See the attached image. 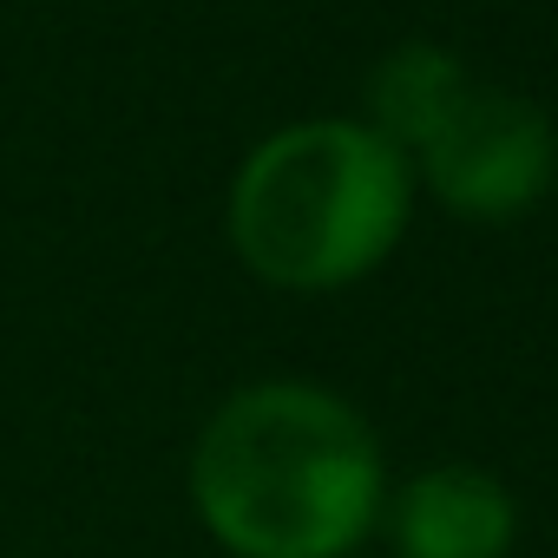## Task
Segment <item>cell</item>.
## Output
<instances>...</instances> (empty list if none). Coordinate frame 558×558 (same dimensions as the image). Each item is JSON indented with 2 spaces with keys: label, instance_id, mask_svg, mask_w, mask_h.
Returning a JSON list of instances; mask_svg holds the SVG:
<instances>
[{
  "label": "cell",
  "instance_id": "obj_1",
  "mask_svg": "<svg viewBox=\"0 0 558 558\" xmlns=\"http://www.w3.org/2000/svg\"><path fill=\"white\" fill-rule=\"evenodd\" d=\"M381 499L375 427L316 381L236 388L191 453V506L230 558H349Z\"/></svg>",
  "mask_w": 558,
  "mask_h": 558
},
{
  "label": "cell",
  "instance_id": "obj_2",
  "mask_svg": "<svg viewBox=\"0 0 558 558\" xmlns=\"http://www.w3.org/2000/svg\"><path fill=\"white\" fill-rule=\"evenodd\" d=\"M414 210V165L362 119L269 132L230 184V243L276 290L323 296L388 263Z\"/></svg>",
  "mask_w": 558,
  "mask_h": 558
},
{
  "label": "cell",
  "instance_id": "obj_3",
  "mask_svg": "<svg viewBox=\"0 0 558 558\" xmlns=\"http://www.w3.org/2000/svg\"><path fill=\"white\" fill-rule=\"evenodd\" d=\"M427 171V191L480 223H506L532 210L558 178V132L551 119L499 86H466V99L447 112V125L414 151Z\"/></svg>",
  "mask_w": 558,
  "mask_h": 558
},
{
  "label": "cell",
  "instance_id": "obj_4",
  "mask_svg": "<svg viewBox=\"0 0 558 558\" xmlns=\"http://www.w3.org/2000/svg\"><path fill=\"white\" fill-rule=\"evenodd\" d=\"M388 525L401 558H506L519 538V506L480 466H434L395 493Z\"/></svg>",
  "mask_w": 558,
  "mask_h": 558
},
{
  "label": "cell",
  "instance_id": "obj_5",
  "mask_svg": "<svg viewBox=\"0 0 558 558\" xmlns=\"http://www.w3.org/2000/svg\"><path fill=\"white\" fill-rule=\"evenodd\" d=\"M466 86H473V73H466L447 47L408 40V47H395V53L375 66V80H368V125H375L401 158H414V151L447 125V112L466 99Z\"/></svg>",
  "mask_w": 558,
  "mask_h": 558
}]
</instances>
